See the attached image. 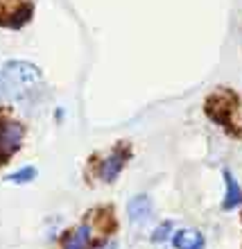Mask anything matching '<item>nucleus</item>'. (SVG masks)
<instances>
[{
  "mask_svg": "<svg viewBox=\"0 0 242 249\" xmlns=\"http://www.w3.org/2000/svg\"><path fill=\"white\" fill-rule=\"evenodd\" d=\"M238 105L240 98L238 93L229 86H217L215 91H210L204 100V113L210 123L222 127L229 136H242L240 127H238Z\"/></svg>",
  "mask_w": 242,
  "mask_h": 249,
  "instance_id": "f257e3e1",
  "label": "nucleus"
},
{
  "mask_svg": "<svg viewBox=\"0 0 242 249\" xmlns=\"http://www.w3.org/2000/svg\"><path fill=\"white\" fill-rule=\"evenodd\" d=\"M2 79H5V89H7V98L16 100V98H25L27 93L36 91V86L43 79V72L36 64L25 59H12L7 61L2 68Z\"/></svg>",
  "mask_w": 242,
  "mask_h": 249,
  "instance_id": "f03ea898",
  "label": "nucleus"
},
{
  "mask_svg": "<svg viewBox=\"0 0 242 249\" xmlns=\"http://www.w3.org/2000/svg\"><path fill=\"white\" fill-rule=\"evenodd\" d=\"M131 154H134V152H131L129 141H118V143L109 150V154H104L102 159H93V161H95V163H93L95 177H98L100 181H104V184H113V181L120 177V172L127 168Z\"/></svg>",
  "mask_w": 242,
  "mask_h": 249,
  "instance_id": "7ed1b4c3",
  "label": "nucleus"
},
{
  "mask_svg": "<svg viewBox=\"0 0 242 249\" xmlns=\"http://www.w3.org/2000/svg\"><path fill=\"white\" fill-rule=\"evenodd\" d=\"M25 138V124L12 116H0V168L20 150Z\"/></svg>",
  "mask_w": 242,
  "mask_h": 249,
  "instance_id": "20e7f679",
  "label": "nucleus"
},
{
  "mask_svg": "<svg viewBox=\"0 0 242 249\" xmlns=\"http://www.w3.org/2000/svg\"><path fill=\"white\" fill-rule=\"evenodd\" d=\"M36 0H0V27L23 30L32 20Z\"/></svg>",
  "mask_w": 242,
  "mask_h": 249,
  "instance_id": "39448f33",
  "label": "nucleus"
},
{
  "mask_svg": "<svg viewBox=\"0 0 242 249\" xmlns=\"http://www.w3.org/2000/svg\"><path fill=\"white\" fill-rule=\"evenodd\" d=\"M86 224L91 227L93 236L100 233V236L109 238L113 231L118 229V220H116V211L113 206H95L86 213Z\"/></svg>",
  "mask_w": 242,
  "mask_h": 249,
  "instance_id": "423d86ee",
  "label": "nucleus"
},
{
  "mask_svg": "<svg viewBox=\"0 0 242 249\" xmlns=\"http://www.w3.org/2000/svg\"><path fill=\"white\" fill-rule=\"evenodd\" d=\"M93 240V231L86 224V220L75 229H68L61 238V249H88Z\"/></svg>",
  "mask_w": 242,
  "mask_h": 249,
  "instance_id": "0eeeda50",
  "label": "nucleus"
},
{
  "mask_svg": "<svg viewBox=\"0 0 242 249\" xmlns=\"http://www.w3.org/2000/svg\"><path fill=\"white\" fill-rule=\"evenodd\" d=\"M154 213V204L147 195H134L127 204V215H129L131 224H143L147 222Z\"/></svg>",
  "mask_w": 242,
  "mask_h": 249,
  "instance_id": "6e6552de",
  "label": "nucleus"
},
{
  "mask_svg": "<svg viewBox=\"0 0 242 249\" xmlns=\"http://www.w3.org/2000/svg\"><path fill=\"white\" fill-rule=\"evenodd\" d=\"M222 177H224V186H226V193H224V199H222V209L233 211L236 206L242 204V188L236 181V177H233V172L226 170V168L222 170Z\"/></svg>",
  "mask_w": 242,
  "mask_h": 249,
  "instance_id": "1a4fd4ad",
  "label": "nucleus"
},
{
  "mask_svg": "<svg viewBox=\"0 0 242 249\" xmlns=\"http://www.w3.org/2000/svg\"><path fill=\"white\" fill-rule=\"evenodd\" d=\"M174 249H204L206 240L197 229H177L172 233Z\"/></svg>",
  "mask_w": 242,
  "mask_h": 249,
  "instance_id": "9d476101",
  "label": "nucleus"
},
{
  "mask_svg": "<svg viewBox=\"0 0 242 249\" xmlns=\"http://www.w3.org/2000/svg\"><path fill=\"white\" fill-rule=\"evenodd\" d=\"M32 179H36V168L27 165V168H20V170L7 175L5 181H9V184H30Z\"/></svg>",
  "mask_w": 242,
  "mask_h": 249,
  "instance_id": "9b49d317",
  "label": "nucleus"
},
{
  "mask_svg": "<svg viewBox=\"0 0 242 249\" xmlns=\"http://www.w3.org/2000/svg\"><path fill=\"white\" fill-rule=\"evenodd\" d=\"M172 227H174V224H172L170 220H165L163 224H158L156 229H154V233H152V243H163V240H168Z\"/></svg>",
  "mask_w": 242,
  "mask_h": 249,
  "instance_id": "f8f14e48",
  "label": "nucleus"
},
{
  "mask_svg": "<svg viewBox=\"0 0 242 249\" xmlns=\"http://www.w3.org/2000/svg\"><path fill=\"white\" fill-rule=\"evenodd\" d=\"M88 249H116V243H109V238H106V240H102V243H95V245H91V247Z\"/></svg>",
  "mask_w": 242,
  "mask_h": 249,
  "instance_id": "ddd939ff",
  "label": "nucleus"
},
{
  "mask_svg": "<svg viewBox=\"0 0 242 249\" xmlns=\"http://www.w3.org/2000/svg\"><path fill=\"white\" fill-rule=\"evenodd\" d=\"M7 89H5V79H2V71H0V105H5L7 102Z\"/></svg>",
  "mask_w": 242,
  "mask_h": 249,
  "instance_id": "4468645a",
  "label": "nucleus"
},
{
  "mask_svg": "<svg viewBox=\"0 0 242 249\" xmlns=\"http://www.w3.org/2000/svg\"><path fill=\"white\" fill-rule=\"evenodd\" d=\"M240 220H242V215H240Z\"/></svg>",
  "mask_w": 242,
  "mask_h": 249,
  "instance_id": "2eb2a0df",
  "label": "nucleus"
}]
</instances>
